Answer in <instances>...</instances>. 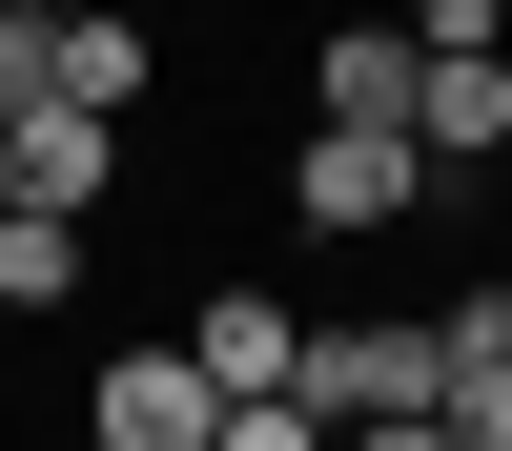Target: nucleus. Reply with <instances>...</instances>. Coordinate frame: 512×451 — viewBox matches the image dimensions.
<instances>
[{"instance_id":"0eeeda50","label":"nucleus","mask_w":512,"mask_h":451,"mask_svg":"<svg viewBox=\"0 0 512 451\" xmlns=\"http://www.w3.org/2000/svg\"><path fill=\"white\" fill-rule=\"evenodd\" d=\"M328 123H410V21H328Z\"/></svg>"},{"instance_id":"f257e3e1","label":"nucleus","mask_w":512,"mask_h":451,"mask_svg":"<svg viewBox=\"0 0 512 451\" xmlns=\"http://www.w3.org/2000/svg\"><path fill=\"white\" fill-rule=\"evenodd\" d=\"M410 205H431V144H410V123H308V164H287V226L369 246V226H410Z\"/></svg>"},{"instance_id":"f03ea898","label":"nucleus","mask_w":512,"mask_h":451,"mask_svg":"<svg viewBox=\"0 0 512 451\" xmlns=\"http://www.w3.org/2000/svg\"><path fill=\"white\" fill-rule=\"evenodd\" d=\"M226 431V390L185 369V328L164 349H103V390H82V451H205Z\"/></svg>"},{"instance_id":"1a4fd4ad","label":"nucleus","mask_w":512,"mask_h":451,"mask_svg":"<svg viewBox=\"0 0 512 451\" xmlns=\"http://www.w3.org/2000/svg\"><path fill=\"white\" fill-rule=\"evenodd\" d=\"M328 451H451V431H431V410H369V431H328Z\"/></svg>"},{"instance_id":"9b49d317","label":"nucleus","mask_w":512,"mask_h":451,"mask_svg":"<svg viewBox=\"0 0 512 451\" xmlns=\"http://www.w3.org/2000/svg\"><path fill=\"white\" fill-rule=\"evenodd\" d=\"M492 41H512V0H492Z\"/></svg>"},{"instance_id":"f8f14e48","label":"nucleus","mask_w":512,"mask_h":451,"mask_svg":"<svg viewBox=\"0 0 512 451\" xmlns=\"http://www.w3.org/2000/svg\"><path fill=\"white\" fill-rule=\"evenodd\" d=\"M0 21H21V0H0Z\"/></svg>"},{"instance_id":"39448f33","label":"nucleus","mask_w":512,"mask_h":451,"mask_svg":"<svg viewBox=\"0 0 512 451\" xmlns=\"http://www.w3.org/2000/svg\"><path fill=\"white\" fill-rule=\"evenodd\" d=\"M0 185H21V205H62V226H82V205L123 185V123H103V103H21V123H0Z\"/></svg>"},{"instance_id":"ddd939ff","label":"nucleus","mask_w":512,"mask_h":451,"mask_svg":"<svg viewBox=\"0 0 512 451\" xmlns=\"http://www.w3.org/2000/svg\"><path fill=\"white\" fill-rule=\"evenodd\" d=\"M0 205H21V185H0Z\"/></svg>"},{"instance_id":"7ed1b4c3","label":"nucleus","mask_w":512,"mask_h":451,"mask_svg":"<svg viewBox=\"0 0 512 451\" xmlns=\"http://www.w3.org/2000/svg\"><path fill=\"white\" fill-rule=\"evenodd\" d=\"M410 144H431V185L512 144V41H410Z\"/></svg>"},{"instance_id":"6e6552de","label":"nucleus","mask_w":512,"mask_h":451,"mask_svg":"<svg viewBox=\"0 0 512 451\" xmlns=\"http://www.w3.org/2000/svg\"><path fill=\"white\" fill-rule=\"evenodd\" d=\"M205 451H328V431H308V410L267 390V410H226V431H205Z\"/></svg>"},{"instance_id":"423d86ee","label":"nucleus","mask_w":512,"mask_h":451,"mask_svg":"<svg viewBox=\"0 0 512 451\" xmlns=\"http://www.w3.org/2000/svg\"><path fill=\"white\" fill-rule=\"evenodd\" d=\"M21 308H82V226L62 205H0V328Z\"/></svg>"},{"instance_id":"20e7f679","label":"nucleus","mask_w":512,"mask_h":451,"mask_svg":"<svg viewBox=\"0 0 512 451\" xmlns=\"http://www.w3.org/2000/svg\"><path fill=\"white\" fill-rule=\"evenodd\" d=\"M185 369H205L226 410H267L287 369H308V308H267V287H205V308H185Z\"/></svg>"},{"instance_id":"9d476101","label":"nucleus","mask_w":512,"mask_h":451,"mask_svg":"<svg viewBox=\"0 0 512 451\" xmlns=\"http://www.w3.org/2000/svg\"><path fill=\"white\" fill-rule=\"evenodd\" d=\"M21 21H62V0H21Z\"/></svg>"}]
</instances>
